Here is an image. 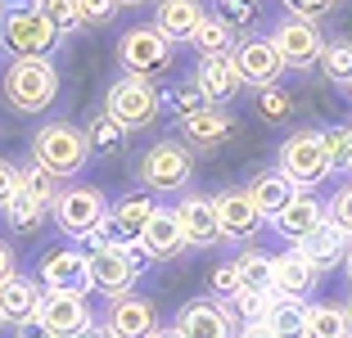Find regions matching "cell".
Instances as JSON below:
<instances>
[{"label":"cell","mask_w":352,"mask_h":338,"mask_svg":"<svg viewBox=\"0 0 352 338\" xmlns=\"http://www.w3.org/2000/svg\"><path fill=\"white\" fill-rule=\"evenodd\" d=\"M181 135H186L190 149H221V144L235 135V117H230V113H221L217 104H208L204 113L181 117Z\"/></svg>","instance_id":"cell-22"},{"label":"cell","mask_w":352,"mask_h":338,"mask_svg":"<svg viewBox=\"0 0 352 338\" xmlns=\"http://www.w3.org/2000/svg\"><path fill=\"white\" fill-rule=\"evenodd\" d=\"M118 63H122L126 77H158V72L172 68V41L154 23H140V27H126L122 41H118Z\"/></svg>","instance_id":"cell-8"},{"label":"cell","mask_w":352,"mask_h":338,"mask_svg":"<svg viewBox=\"0 0 352 338\" xmlns=\"http://www.w3.org/2000/svg\"><path fill=\"white\" fill-rule=\"evenodd\" d=\"M208 284H212V297H217V302H230V297L239 293V271H235V262L217 267L212 275H208Z\"/></svg>","instance_id":"cell-43"},{"label":"cell","mask_w":352,"mask_h":338,"mask_svg":"<svg viewBox=\"0 0 352 338\" xmlns=\"http://www.w3.org/2000/svg\"><path fill=\"white\" fill-rule=\"evenodd\" d=\"M258 113L267 117V122H285V117L294 113V95L285 91L280 82L267 86V91H258Z\"/></svg>","instance_id":"cell-37"},{"label":"cell","mask_w":352,"mask_h":338,"mask_svg":"<svg viewBox=\"0 0 352 338\" xmlns=\"http://www.w3.org/2000/svg\"><path fill=\"white\" fill-rule=\"evenodd\" d=\"M348 95H352V86H348Z\"/></svg>","instance_id":"cell-57"},{"label":"cell","mask_w":352,"mask_h":338,"mask_svg":"<svg viewBox=\"0 0 352 338\" xmlns=\"http://www.w3.org/2000/svg\"><path fill=\"white\" fill-rule=\"evenodd\" d=\"M325 221L339 225L343 235L352 239V181H348V185H339V190L330 194V203H325Z\"/></svg>","instance_id":"cell-38"},{"label":"cell","mask_w":352,"mask_h":338,"mask_svg":"<svg viewBox=\"0 0 352 338\" xmlns=\"http://www.w3.org/2000/svg\"><path fill=\"white\" fill-rule=\"evenodd\" d=\"M348 172H352V126H348Z\"/></svg>","instance_id":"cell-52"},{"label":"cell","mask_w":352,"mask_h":338,"mask_svg":"<svg viewBox=\"0 0 352 338\" xmlns=\"http://www.w3.org/2000/svg\"><path fill=\"white\" fill-rule=\"evenodd\" d=\"M41 284L28 275H14L0 284V316H5V325L19 329V325H32V320L41 316Z\"/></svg>","instance_id":"cell-21"},{"label":"cell","mask_w":352,"mask_h":338,"mask_svg":"<svg viewBox=\"0 0 352 338\" xmlns=\"http://www.w3.org/2000/svg\"><path fill=\"white\" fill-rule=\"evenodd\" d=\"M0 329H5V316H0Z\"/></svg>","instance_id":"cell-54"},{"label":"cell","mask_w":352,"mask_h":338,"mask_svg":"<svg viewBox=\"0 0 352 338\" xmlns=\"http://www.w3.org/2000/svg\"><path fill=\"white\" fill-rule=\"evenodd\" d=\"M239 338H276V329H271L267 320H258V325H244V329H239Z\"/></svg>","instance_id":"cell-47"},{"label":"cell","mask_w":352,"mask_h":338,"mask_svg":"<svg viewBox=\"0 0 352 338\" xmlns=\"http://www.w3.org/2000/svg\"><path fill=\"white\" fill-rule=\"evenodd\" d=\"M82 338H113V334H109V329H95V325H91V329H86Z\"/></svg>","instance_id":"cell-50"},{"label":"cell","mask_w":352,"mask_h":338,"mask_svg":"<svg viewBox=\"0 0 352 338\" xmlns=\"http://www.w3.org/2000/svg\"><path fill=\"white\" fill-rule=\"evenodd\" d=\"M14 275H19V271H14V248L0 239V284H5V280H14Z\"/></svg>","instance_id":"cell-46"},{"label":"cell","mask_w":352,"mask_h":338,"mask_svg":"<svg viewBox=\"0 0 352 338\" xmlns=\"http://www.w3.org/2000/svg\"><path fill=\"white\" fill-rule=\"evenodd\" d=\"M41 14L50 19V27L59 32V36H73L77 27H86V23H82V10H77V0H41Z\"/></svg>","instance_id":"cell-36"},{"label":"cell","mask_w":352,"mask_h":338,"mask_svg":"<svg viewBox=\"0 0 352 338\" xmlns=\"http://www.w3.org/2000/svg\"><path fill=\"white\" fill-rule=\"evenodd\" d=\"M212 19H221L230 32H244L258 23V0H212Z\"/></svg>","instance_id":"cell-34"},{"label":"cell","mask_w":352,"mask_h":338,"mask_svg":"<svg viewBox=\"0 0 352 338\" xmlns=\"http://www.w3.org/2000/svg\"><path fill=\"white\" fill-rule=\"evenodd\" d=\"M321 68L334 86H352V41H330L321 54Z\"/></svg>","instance_id":"cell-35"},{"label":"cell","mask_w":352,"mask_h":338,"mask_svg":"<svg viewBox=\"0 0 352 338\" xmlns=\"http://www.w3.org/2000/svg\"><path fill=\"white\" fill-rule=\"evenodd\" d=\"M204 19H208L204 0H158L154 5V27L163 32L167 41H190Z\"/></svg>","instance_id":"cell-24"},{"label":"cell","mask_w":352,"mask_h":338,"mask_svg":"<svg viewBox=\"0 0 352 338\" xmlns=\"http://www.w3.org/2000/svg\"><path fill=\"white\" fill-rule=\"evenodd\" d=\"M176 221H181V230H186V244L190 248H212L221 239V225H217V207H212V199L204 194H186L181 203L172 207Z\"/></svg>","instance_id":"cell-17"},{"label":"cell","mask_w":352,"mask_h":338,"mask_svg":"<svg viewBox=\"0 0 352 338\" xmlns=\"http://www.w3.org/2000/svg\"><path fill=\"white\" fill-rule=\"evenodd\" d=\"M321 140H325V158H330V172L348 167V131H343V126H325Z\"/></svg>","instance_id":"cell-42"},{"label":"cell","mask_w":352,"mask_h":338,"mask_svg":"<svg viewBox=\"0 0 352 338\" xmlns=\"http://www.w3.org/2000/svg\"><path fill=\"white\" fill-rule=\"evenodd\" d=\"M140 248H145L149 262H172V257L186 248V230H181L172 207H158V212L149 216L145 235H140Z\"/></svg>","instance_id":"cell-23"},{"label":"cell","mask_w":352,"mask_h":338,"mask_svg":"<svg viewBox=\"0 0 352 338\" xmlns=\"http://www.w3.org/2000/svg\"><path fill=\"white\" fill-rule=\"evenodd\" d=\"M104 329L113 338H154L158 334V311L149 297L140 293H122L109 302V316H104Z\"/></svg>","instance_id":"cell-15"},{"label":"cell","mask_w":352,"mask_h":338,"mask_svg":"<svg viewBox=\"0 0 352 338\" xmlns=\"http://www.w3.org/2000/svg\"><path fill=\"white\" fill-rule=\"evenodd\" d=\"M271 41H276L285 68H311V63H321V54H325L321 27L311 19H294V14H285V19L271 27Z\"/></svg>","instance_id":"cell-10"},{"label":"cell","mask_w":352,"mask_h":338,"mask_svg":"<svg viewBox=\"0 0 352 338\" xmlns=\"http://www.w3.org/2000/svg\"><path fill=\"white\" fill-rule=\"evenodd\" d=\"M316 280H321V271L311 267L298 248H294V253H280L276 262H271V293L276 297H307L311 289H316Z\"/></svg>","instance_id":"cell-20"},{"label":"cell","mask_w":352,"mask_h":338,"mask_svg":"<svg viewBox=\"0 0 352 338\" xmlns=\"http://www.w3.org/2000/svg\"><path fill=\"white\" fill-rule=\"evenodd\" d=\"M0 95L14 113H45L59 95V72L50 59H14L0 77Z\"/></svg>","instance_id":"cell-2"},{"label":"cell","mask_w":352,"mask_h":338,"mask_svg":"<svg viewBox=\"0 0 352 338\" xmlns=\"http://www.w3.org/2000/svg\"><path fill=\"white\" fill-rule=\"evenodd\" d=\"M212 207H217L221 239H239V244H249V239L262 230V212L253 207L249 190H221V194L212 199Z\"/></svg>","instance_id":"cell-16"},{"label":"cell","mask_w":352,"mask_h":338,"mask_svg":"<svg viewBox=\"0 0 352 338\" xmlns=\"http://www.w3.org/2000/svg\"><path fill=\"white\" fill-rule=\"evenodd\" d=\"M50 199H41V194H32L28 185H19V194L10 199V207H5V221L14 225V230H32V225H41V216L50 212Z\"/></svg>","instance_id":"cell-31"},{"label":"cell","mask_w":352,"mask_h":338,"mask_svg":"<svg viewBox=\"0 0 352 338\" xmlns=\"http://www.w3.org/2000/svg\"><path fill=\"white\" fill-rule=\"evenodd\" d=\"M0 10H5V0H0Z\"/></svg>","instance_id":"cell-56"},{"label":"cell","mask_w":352,"mask_h":338,"mask_svg":"<svg viewBox=\"0 0 352 338\" xmlns=\"http://www.w3.org/2000/svg\"><path fill=\"white\" fill-rule=\"evenodd\" d=\"M36 284L45 293H82L91 289V275H86V253L82 248H50L36 267Z\"/></svg>","instance_id":"cell-12"},{"label":"cell","mask_w":352,"mask_h":338,"mask_svg":"<svg viewBox=\"0 0 352 338\" xmlns=\"http://www.w3.org/2000/svg\"><path fill=\"white\" fill-rule=\"evenodd\" d=\"M190 45L199 50V59H217V54H235V32H230L221 19H212V14H208V19L195 27Z\"/></svg>","instance_id":"cell-29"},{"label":"cell","mask_w":352,"mask_h":338,"mask_svg":"<svg viewBox=\"0 0 352 338\" xmlns=\"http://www.w3.org/2000/svg\"><path fill=\"white\" fill-rule=\"evenodd\" d=\"M104 113L122 131H145V126L158 122V113H163V95L145 77H118L109 86V95H104Z\"/></svg>","instance_id":"cell-6"},{"label":"cell","mask_w":352,"mask_h":338,"mask_svg":"<svg viewBox=\"0 0 352 338\" xmlns=\"http://www.w3.org/2000/svg\"><path fill=\"white\" fill-rule=\"evenodd\" d=\"M271 225H276L280 239H289V244L298 248L311 230H321V225H325V203L311 194V190H298V194H294V203L285 207V212H280Z\"/></svg>","instance_id":"cell-18"},{"label":"cell","mask_w":352,"mask_h":338,"mask_svg":"<svg viewBox=\"0 0 352 338\" xmlns=\"http://www.w3.org/2000/svg\"><path fill=\"white\" fill-rule=\"evenodd\" d=\"M343 275H348V284H352V239H348V253H343Z\"/></svg>","instance_id":"cell-49"},{"label":"cell","mask_w":352,"mask_h":338,"mask_svg":"<svg viewBox=\"0 0 352 338\" xmlns=\"http://www.w3.org/2000/svg\"><path fill=\"white\" fill-rule=\"evenodd\" d=\"M334 5H339V0H285V10H289L294 19H311V23L325 19Z\"/></svg>","instance_id":"cell-44"},{"label":"cell","mask_w":352,"mask_h":338,"mask_svg":"<svg viewBox=\"0 0 352 338\" xmlns=\"http://www.w3.org/2000/svg\"><path fill=\"white\" fill-rule=\"evenodd\" d=\"M77 10H82V23H91V27H104V23H113V19H118L122 0H77Z\"/></svg>","instance_id":"cell-41"},{"label":"cell","mask_w":352,"mask_h":338,"mask_svg":"<svg viewBox=\"0 0 352 338\" xmlns=\"http://www.w3.org/2000/svg\"><path fill=\"white\" fill-rule=\"evenodd\" d=\"M163 104H172L176 117H190V113H204V109H208V100L199 95V86H195V82H190V86H172V91H163Z\"/></svg>","instance_id":"cell-39"},{"label":"cell","mask_w":352,"mask_h":338,"mask_svg":"<svg viewBox=\"0 0 352 338\" xmlns=\"http://www.w3.org/2000/svg\"><path fill=\"white\" fill-rule=\"evenodd\" d=\"M19 167L10 163V158H0V212H5V207H10V199L19 194Z\"/></svg>","instance_id":"cell-45"},{"label":"cell","mask_w":352,"mask_h":338,"mask_svg":"<svg viewBox=\"0 0 352 338\" xmlns=\"http://www.w3.org/2000/svg\"><path fill=\"white\" fill-rule=\"evenodd\" d=\"M14 338H50V334H45L36 320H32V325H19V329H14Z\"/></svg>","instance_id":"cell-48"},{"label":"cell","mask_w":352,"mask_h":338,"mask_svg":"<svg viewBox=\"0 0 352 338\" xmlns=\"http://www.w3.org/2000/svg\"><path fill=\"white\" fill-rule=\"evenodd\" d=\"M298 253L307 257V262H311L316 271H330V267H339V262H343V253H348V235H343L339 225H330V221H325L321 230H311V235L298 244Z\"/></svg>","instance_id":"cell-26"},{"label":"cell","mask_w":352,"mask_h":338,"mask_svg":"<svg viewBox=\"0 0 352 338\" xmlns=\"http://www.w3.org/2000/svg\"><path fill=\"white\" fill-rule=\"evenodd\" d=\"M135 176H140V185H145L149 194H176L195 176V154H190L186 140H154L140 154Z\"/></svg>","instance_id":"cell-5"},{"label":"cell","mask_w":352,"mask_h":338,"mask_svg":"<svg viewBox=\"0 0 352 338\" xmlns=\"http://www.w3.org/2000/svg\"><path fill=\"white\" fill-rule=\"evenodd\" d=\"M294 194H298V185H294L285 172H276V167H271V172H258L249 181V199H253V207L262 212V221H267V216L276 221V216L294 203Z\"/></svg>","instance_id":"cell-25"},{"label":"cell","mask_w":352,"mask_h":338,"mask_svg":"<svg viewBox=\"0 0 352 338\" xmlns=\"http://www.w3.org/2000/svg\"><path fill=\"white\" fill-rule=\"evenodd\" d=\"M267 325L276 329V338H307V302L302 297H271Z\"/></svg>","instance_id":"cell-28"},{"label":"cell","mask_w":352,"mask_h":338,"mask_svg":"<svg viewBox=\"0 0 352 338\" xmlns=\"http://www.w3.org/2000/svg\"><path fill=\"white\" fill-rule=\"evenodd\" d=\"M149 257L140 244H100L86 253V275H91V289L95 293H104L109 302L122 293H131L135 275H140V267H145Z\"/></svg>","instance_id":"cell-4"},{"label":"cell","mask_w":352,"mask_h":338,"mask_svg":"<svg viewBox=\"0 0 352 338\" xmlns=\"http://www.w3.org/2000/svg\"><path fill=\"white\" fill-rule=\"evenodd\" d=\"M176 334L181 338H235V320H230L226 302L217 297H195L176 311Z\"/></svg>","instance_id":"cell-14"},{"label":"cell","mask_w":352,"mask_h":338,"mask_svg":"<svg viewBox=\"0 0 352 338\" xmlns=\"http://www.w3.org/2000/svg\"><path fill=\"white\" fill-rule=\"evenodd\" d=\"M0 45L14 59H50V50L59 45V32L41 14V0H14L0 10Z\"/></svg>","instance_id":"cell-1"},{"label":"cell","mask_w":352,"mask_h":338,"mask_svg":"<svg viewBox=\"0 0 352 338\" xmlns=\"http://www.w3.org/2000/svg\"><path fill=\"white\" fill-rule=\"evenodd\" d=\"M36 325L50 338H82L91 329V307H86L82 293H45Z\"/></svg>","instance_id":"cell-13"},{"label":"cell","mask_w":352,"mask_h":338,"mask_svg":"<svg viewBox=\"0 0 352 338\" xmlns=\"http://www.w3.org/2000/svg\"><path fill=\"white\" fill-rule=\"evenodd\" d=\"M154 338H181V334H176V329H158Z\"/></svg>","instance_id":"cell-51"},{"label":"cell","mask_w":352,"mask_h":338,"mask_svg":"<svg viewBox=\"0 0 352 338\" xmlns=\"http://www.w3.org/2000/svg\"><path fill=\"white\" fill-rule=\"evenodd\" d=\"M195 86H199V95H204L208 104H217V109H221V104H230L239 95L244 77H239V68H235L230 54H217V59H199Z\"/></svg>","instance_id":"cell-19"},{"label":"cell","mask_w":352,"mask_h":338,"mask_svg":"<svg viewBox=\"0 0 352 338\" xmlns=\"http://www.w3.org/2000/svg\"><path fill=\"white\" fill-rule=\"evenodd\" d=\"M348 311H352V297H348Z\"/></svg>","instance_id":"cell-55"},{"label":"cell","mask_w":352,"mask_h":338,"mask_svg":"<svg viewBox=\"0 0 352 338\" xmlns=\"http://www.w3.org/2000/svg\"><path fill=\"white\" fill-rule=\"evenodd\" d=\"M230 59H235L244 86H253V91H267V86H276L280 77H285V59H280L271 36H244Z\"/></svg>","instance_id":"cell-11"},{"label":"cell","mask_w":352,"mask_h":338,"mask_svg":"<svg viewBox=\"0 0 352 338\" xmlns=\"http://www.w3.org/2000/svg\"><path fill=\"white\" fill-rule=\"evenodd\" d=\"M226 311H230V320L258 325V320H267V311H271V293H249V289H239V293L226 302Z\"/></svg>","instance_id":"cell-33"},{"label":"cell","mask_w":352,"mask_h":338,"mask_svg":"<svg viewBox=\"0 0 352 338\" xmlns=\"http://www.w3.org/2000/svg\"><path fill=\"white\" fill-rule=\"evenodd\" d=\"M122 5H149V0H122Z\"/></svg>","instance_id":"cell-53"},{"label":"cell","mask_w":352,"mask_h":338,"mask_svg":"<svg viewBox=\"0 0 352 338\" xmlns=\"http://www.w3.org/2000/svg\"><path fill=\"white\" fill-rule=\"evenodd\" d=\"M19 181L28 185L32 194L50 199V203H54V199H59V181H54V176L45 172V167H36V163H32V167H19Z\"/></svg>","instance_id":"cell-40"},{"label":"cell","mask_w":352,"mask_h":338,"mask_svg":"<svg viewBox=\"0 0 352 338\" xmlns=\"http://www.w3.org/2000/svg\"><path fill=\"white\" fill-rule=\"evenodd\" d=\"M271 262H276V257L262 253V248H244V253L235 257L239 289H249V293H271Z\"/></svg>","instance_id":"cell-30"},{"label":"cell","mask_w":352,"mask_h":338,"mask_svg":"<svg viewBox=\"0 0 352 338\" xmlns=\"http://www.w3.org/2000/svg\"><path fill=\"white\" fill-rule=\"evenodd\" d=\"M32 163L45 167L54 181H68L77 176L86 163H91V144H86V131L73 122H45L41 131L32 135Z\"/></svg>","instance_id":"cell-3"},{"label":"cell","mask_w":352,"mask_h":338,"mask_svg":"<svg viewBox=\"0 0 352 338\" xmlns=\"http://www.w3.org/2000/svg\"><path fill=\"white\" fill-rule=\"evenodd\" d=\"M276 172H285L298 190H311L330 176V158H325L321 131H294L289 140L276 149Z\"/></svg>","instance_id":"cell-9"},{"label":"cell","mask_w":352,"mask_h":338,"mask_svg":"<svg viewBox=\"0 0 352 338\" xmlns=\"http://www.w3.org/2000/svg\"><path fill=\"white\" fill-rule=\"evenodd\" d=\"M307 338H352V311L339 302L307 307Z\"/></svg>","instance_id":"cell-27"},{"label":"cell","mask_w":352,"mask_h":338,"mask_svg":"<svg viewBox=\"0 0 352 338\" xmlns=\"http://www.w3.org/2000/svg\"><path fill=\"white\" fill-rule=\"evenodd\" d=\"M86 144H91V154H104V158H113L122 154V144H126V131L109 117V113H95L91 126H86Z\"/></svg>","instance_id":"cell-32"},{"label":"cell","mask_w":352,"mask_h":338,"mask_svg":"<svg viewBox=\"0 0 352 338\" xmlns=\"http://www.w3.org/2000/svg\"><path fill=\"white\" fill-rule=\"evenodd\" d=\"M50 212H54V225H59L63 235L86 244V239L100 230V221L109 216V199H104L95 185H68V190H59Z\"/></svg>","instance_id":"cell-7"}]
</instances>
